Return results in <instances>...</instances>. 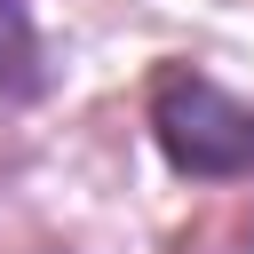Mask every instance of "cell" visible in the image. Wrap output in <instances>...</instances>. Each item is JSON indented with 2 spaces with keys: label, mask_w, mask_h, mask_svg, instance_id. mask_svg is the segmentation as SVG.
<instances>
[{
  "label": "cell",
  "mask_w": 254,
  "mask_h": 254,
  "mask_svg": "<svg viewBox=\"0 0 254 254\" xmlns=\"http://www.w3.org/2000/svg\"><path fill=\"white\" fill-rule=\"evenodd\" d=\"M143 127H151L159 159L175 175H190V183H238V175H254V103L230 95L198 64H159L151 71Z\"/></svg>",
  "instance_id": "6da1fadb"
},
{
  "label": "cell",
  "mask_w": 254,
  "mask_h": 254,
  "mask_svg": "<svg viewBox=\"0 0 254 254\" xmlns=\"http://www.w3.org/2000/svg\"><path fill=\"white\" fill-rule=\"evenodd\" d=\"M48 87V64H40V24H32V0H0V111L32 103Z\"/></svg>",
  "instance_id": "7a4b0ae2"
}]
</instances>
